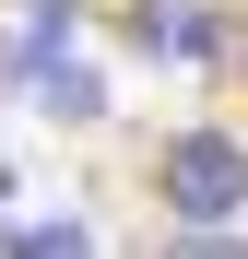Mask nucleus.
Segmentation results:
<instances>
[{
  "mask_svg": "<svg viewBox=\"0 0 248 259\" xmlns=\"http://www.w3.org/2000/svg\"><path fill=\"white\" fill-rule=\"evenodd\" d=\"M154 200L178 212V224H236L248 212V142L236 130H178V142H154Z\"/></svg>",
  "mask_w": 248,
  "mask_h": 259,
  "instance_id": "obj_1",
  "label": "nucleus"
},
{
  "mask_svg": "<svg viewBox=\"0 0 248 259\" xmlns=\"http://www.w3.org/2000/svg\"><path fill=\"white\" fill-rule=\"evenodd\" d=\"M130 48L142 59H178V71H213L225 59V24L201 12V0H142V12H130Z\"/></svg>",
  "mask_w": 248,
  "mask_h": 259,
  "instance_id": "obj_2",
  "label": "nucleus"
},
{
  "mask_svg": "<svg viewBox=\"0 0 248 259\" xmlns=\"http://www.w3.org/2000/svg\"><path fill=\"white\" fill-rule=\"evenodd\" d=\"M12 95H24L36 118H71V130H95V118H107V82L83 71L71 48H59V59H24V71H12Z\"/></svg>",
  "mask_w": 248,
  "mask_h": 259,
  "instance_id": "obj_3",
  "label": "nucleus"
},
{
  "mask_svg": "<svg viewBox=\"0 0 248 259\" xmlns=\"http://www.w3.org/2000/svg\"><path fill=\"white\" fill-rule=\"evenodd\" d=\"M0 259H95V224L83 212H12L0 224Z\"/></svg>",
  "mask_w": 248,
  "mask_h": 259,
  "instance_id": "obj_4",
  "label": "nucleus"
},
{
  "mask_svg": "<svg viewBox=\"0 0 248 259\" xmlns=\"http://www.w3.org/2000/svg\"><path fill=\"white\" fill-rule=\"evenodd\" d=\"M71 35H83V0H24V35H12V59H0V71H24V59H59Z\"/></svg>",
  "mask_w": 248,
  "mask_h": 259,
  "instance_id": "obj_5",
  "label": "nucleus"
},
{
  "mask_svg": "<svg viewBox=\"0 0 248 259\" xmlns=\"http://www.w3.org/2000/svg\"><path fill=\"white\" fill-rule=\"evenodd\" d=\"M178 259H248V236H225V224H189V236H178Z\"/></svg>",
  "mask_w": 248,
  "mask_h": 259,
  "instance_id": "obj_6",
  "label": "nucleus"
},
{
  "mask_svg": "<svg viewBox=\"0 0 248 259\" xmlns=\"http://www.w3.org/2000/svg\"><path fill=\"white\" fill-rule=\"evenodd\" d=\"M0 212H12V153H0Z\"/></svg>",
  "mask_w": 248,
  "mask_h": 259,
  "instance_id": "obj_7",
  "label": "nucleus"
}]
</instances>
